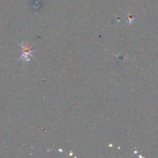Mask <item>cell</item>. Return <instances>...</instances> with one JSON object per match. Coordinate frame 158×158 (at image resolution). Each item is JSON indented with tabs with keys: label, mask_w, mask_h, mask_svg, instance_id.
I'll list each match as a JSON object with an SVG mask.
<instances>
[{
	"label": "cell",
	"mask_w": 158,
	"mask_h": 158,
	"mask_svg": "<svg viewBox=\"0 0 158 158\" xmlns=\"http://www.w3.org/2000/svg\"><path fill=\"white\" fill-rule=\"evenodd\" d=\"M22 48H23V56H21L20 59H24V60L26 61H29L30 57H32V52H33L32 49H31L30 46H29V45L27 43H23L21 45Z\"/></svg>",
	"instance_id": "obj_1"
}]
</instances>
